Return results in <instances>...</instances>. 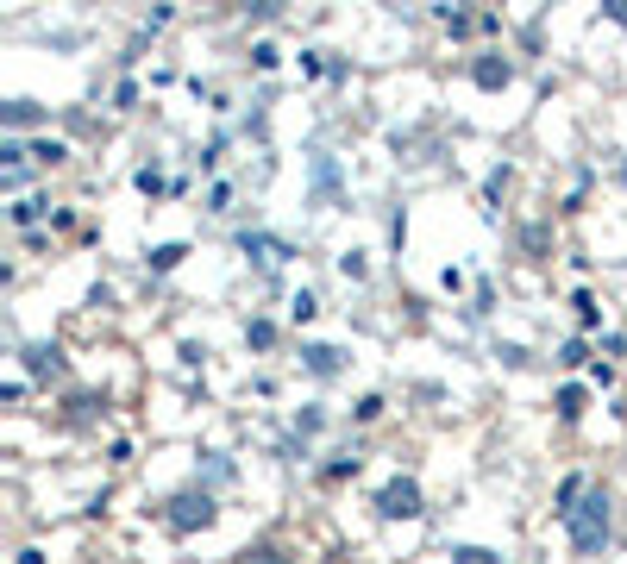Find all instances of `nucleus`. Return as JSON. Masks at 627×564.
Instances as JSON below:
<instances>
[{
  "label": "nucleus",
  "mask_w": 627,
  "mask_h": 564,
  "mask_svg": "<svg viewBox=\"0 0 627 564\" xmlns=\"http://www.w3.org/2000/svg\"><path fill=\"white\" fill-rule=\"evenodd\" d=\"M609 533H615L609 489H602V483H590L584 496H577V508L565 514V539H571V552H577V558H596L602 546H609Z\"/></svg>",
  "instance_id": "1"
},
{
  "label": "nucleus",
  "mask_w": 627,
  "mask_h": 564,
  "mask_svg": "<svg viewBox=\"0 0 627 564\" xmlns=\"http://www.w3.org/2000/svg\"><path fill=\"white\" fill-rule=\"evenodd\" d=\"M164 521H170V533H201V527H214V521H220L214 489H182V496H170V502H164Z\"/></svg>",
  "instance_id": "2"
},
{
  "label": "nucleus",
  "mask_w": 627,
  "mask_h": 564,
  "mask_svg": "<svg viewBox=\"0 0 627 564\" xmlns=\"http://www.w3.org/2000/svg\"><path fill=\"white\" fill-rule=\"evenodd\" d=\"M377 514H383V521H414V514H427L421 483H414V477H389L377 489Z\"/></svg>",
  "instance_id": "3"
},
{
  "label": "nucleus",
  "mask_w": 627,
  "mask_h": 564,
  "mask_svg": "<svg viewBox=\"0 0 627 564\" xmlns=\"http://www.w3.org/2000/svg\"><path fill=\"white\" fill-rule=\"evenodd\" d=\"M301 370H308V376H320V383H333V376L345 370V351H339V345H320V339H308V345H301Z\"/></svg>",
  "instance_id": "4"
},
{
  "label": "nucleus",
  "mask_w": 627,
  "mask_h": 564,
  "mask_svg": "<svg viewBox=\"0 0 627 564\" xmlns=\"http://www.w3.org/2000/svg\"><path fill=\"white\" fill-rule=\"evenodd\" d=\"M471 82L496 94V88H508V82H515V63H508L502 51H483V57H471Z\"/></svg>",
  "instance_id": "5"
},
{
  "label": "nucleus",
  "mask_w": 627,
  "mask_h": 564,
  "mask_svg": "<svg viewBox=\"0 0 627 564\" xmlns=\"http://www.w3.org/2000/svg\"><path fill=\"white\" fill-rule=\"evenodd\" d=\"M239 251H245V257H258V264H283V257H295V245L270 239V232H245V239H239Z\"/></svg>",
  "instance_id": "6"
},
{
  "label": "nucleus",
  "mask_w": 627,
  "mask_h": 564,
  "mask_svg": "<svg viewBox=\"0 0 627 564\" xmlns=\"http://www.w3.org/2000/svg\"><path fill=\"white\" fill-rule=\"evenodd\" d=\"M44 120H51V113H44L38 101H7L0 107V126L7 132H26V126H44Z\"/></svg>",
  "instance_id": "7"
},
{
  "label": "nucleus",
  "mask_w": 627,
  "mask_h": 564,
  "mask_svg": "<svg viewBox=\"0 0 627 564\" xmlns=\"http://www.w3.org/2000/svg\"><path fill=\"white\" fill-rule=\"evenodd\" d=\"M333 195H339V163H333L327 151H314V201L333 207Z\"/></svg>",
  "instance_id": "8"
},
{
  "label": "nucleus",
  "mask_w": 627,
  "mask_h": 564,
  "mask_svg": "<svg viewBox=\"0 0 627 564\" xmlns=\"http://www.w3.org/2000/svg\"><path fill=\"white\" fill-rule=\"evenodd\" d=\"M26 370L32 376H63V345H26Z\"/></svg>",
  "instance_id": "9"
},
{
  "label": "nucleus",
  "mask_w": 627,
  "mask_h": 564,
  "mask_svg": "<svg viewBox=\"0 0 627 564\" xmlns=\"http://www.w3.org/2000/svg\"><path fill=\"white\" fill-rule=\"evenodd\" d=\"M433 19H439L452 38H471V32H477V13H464V7H433Z\"/></svg>",
  "instance_id": "10"
},
{
  "label": "nucleus",
  "mask_w": 627,
  "mask_h": 564,
  "mask_svg": "<svg viewBox=\"0 0 627 564\" xmlns=\"http://www.w3.org/2000/svg\"><path fill=\"white\" fill-rule=\"evenodd\" d=\"M552 408H559V420H577L584 414V383H565L559 395H552Z\"/></svg>",
  "instance_id": "11"
},
{
  "label": "nucleus",
  "mask_w": 627,
  "mask_h": 564,
  "mask_svg": "<svg viewBox=\"0 0 627 564\" xmlns=\"http://www.w3.org/2000/svg\"><path fill=\"white\" fill-rule=\"evenodd\" d=\"M44 214H51L44 201H13V207H7V220H13V226H38Z\"/></svg>",
  "instance_id": "12"
},
{
  "label": "nucleus",
  "mask_w": 627,
  "mask_h": 564,
  "mask_svg": "<svg viewBox=\"0 0 627 564\" xmlns=\"http://www.w3.org/2000/svg\"><path fill=\"white\" fill-rule=\"evenodd\" d=\"M32 157L44 163V170H57V163L69 157V145H63V138H38V145H32Z\"/></svg>",
  "instance_id": "13"
},
{
  "label": "nucleus",
  "mask_w": 627,
  "mask_h": 564,
  "mask_svg": "<svg viewBox=\"0 0 627 564\" xmlns=\"http://www.w3.org/2000/svg\"><path fill=\"white\" fill-rule=\"evenodd\" d=\"M314 314H320V295H314V289H301V295L289 301V320H295V326H308Z\"/></svg>",
  "instance_id": "14"
},
{
  "label": "nucleus",
  "mask_w": 627,
  "mask_h": 564,
  "mask_svg": "<svg viewBox=\"0 0 627 564\" xmlns=\"http://www.w3.org/2000/svg\"><path fill=\"white\" fill-rule=\"evenodd\" d=\"M182 257H189V245H157V251H151V270L164 276V270H176V264H182Z\"/></svg>",
  "instance_id": "15"
},
{
  "label": "nucleus",
  "mask_w": 627,
  "mask_h": 564,
  "mask_svg": "<svg viewBox=\"0 0 627 564\" xmlns=\"http://www.w3.org/2000/svg\"><path fill=\"white\" fill-rule=\"evenodd\" d=\"M452 564H502V552H490V546H452Z\"/></svg>",
  "instance_id": "16"
},
{
  "label": "nucleus",
  "mask_w": 627,
  "mask_h": 564,
  "mask_svg": "<svg viewBox=\"0 0 627 564\" xmlns=\"http://www.w3.org/2000/svg\"><path fill=\"white\" fill-rule=\"evenodd\" d=\"M245 345H251V351H270V345H276V326H270V320H251V326H245Z\"/></svg>",
  "instance_id": "17"
},
{
  "label": "nucleus",
  "mask_w": 627,
  "mask_h": 564,
  "mask_svg": "<svg viewBox=\"0 0 627 564\" xmlns=\"http://www.w3.org/2000/svg\"><path fill=\"white\" fill-rule=\"evenodd\" d=\"M132 182H138V195H164V170H157V163H145Z\"/></svg>",
  "instance_id": "18"
},
{
  "label": "nucleus",
  "mask_w": 627,
  "mask_h": 564,
  "mask_svg": "<svg viewBox=\"0 0 627 564\" xmlns=\"http://www.w3.org/2000/svg\"><path fill=\"white\" fill-rule=\"evenodd\" d=\"M239 564H283V552H276L270 539H264V546H245V552H239Z\"/></svg>",
  "instance_id": "19"
},
{
  "label": "nucleus",
  "mask_w": 627,
  "mask_h": 564,
  "mask_svg": "<svg viewBox=\"0 0 627 564\" xmlns=\"http://www.w3.org/2000/svg\"><path fill=\"white\" fill-rule=\"evenodd\" d=\"M320 477H327V483H345V477H358V458H352V452H345V458H333L327 470H320Z\"/></svg>",
  "instance_id": "20"
},
{
  "label": "nucleus",
  "mask_w": 627,
  "mask_h": 564,
  "mask_svg": "<svg viewBox=\"0 0 627 564\" xmlns=\"http://www.w3.org/2000/svg\"><path fill=\"white\" fill-rule=\"evenodd\" d=\"M276 63H283V51H276L270 38H264V44H251V69H276Z\"/></svg>",
  "instance_id": "21"
},
{
  "label": "nucleus",
  "mask_w": 627,
  "mask_h": 564,
  "mask_svg": "<svg viewBox=\"0 0 627 564\" xmlns=\"http://www.w3.org/2000/svg\"><path fill=\"white\" fill-rule=\"evenodd\" d=\"M364 270H370L364 251H345V257H339V276H345V282H364Z\"/></svg>",
  "instance_id": "22"
},
{
  "label": "nucleus",
  "mask_w": 627,
  "mask_h": 564,
  "mask_svg": "<svg viewBox=\"0 0 627 564\" xmlns=\"http://www.w3.org/2000/svg\"><path fill=\"white\" fill-rule=\"evenodd\" d=\"M584 358H590V345H584V339H565V345H559V364H565V370H577Z\"/></svg>",
  "instance_id": "23"
},
{
  "label": "nucleus",
  "mask_w": 627,
  "mask_h": 564,
  "mask_svg": "<svg viewBox=\"0 0 627 564\" xmlns=\"http://www.w3.org/2000/svg\"><path fill=\"white\" fill-rule=\"evenodd\" d=\"M383 414V395H358V408H352V420H364V427H370V420H377Z\"/></svg>",
  "instance_id": "24"
},
{
  "label": "nucleus",
  "mask_w": 627,
  "mask_h": 564,
  "mask_svg": "<svg viewBox=\"0 0 627 564\" xmlns=\"http://www.w3.org/2000/svg\"><path fill=\"white\" fill-rule=\"evenodd\" d=\"M320 420H327L320 408H301V414H295V433H301V439H308V433H320Z\"/></svg>",
  "instance_id": "25"
},
{
  "label": "nucleus",
  "mask_w": 627,
  "mask_h": 564,
  "mask_svg": "<svg viewBox=\"0 0 627 564\" xmlns=\"http://www.w3.org/2000/svg\"><path fill=\"white\" fill-rule=\"evenodd\" d=\"M226 201H232V188H226V182L207 188V214H226Z\"/></svg>",
  "instance_id": "26"
},
{
  "label": "nucleus",
  "mask_w": 627,
  "mask_h": 564,
  "mask_svg": "<svg viewBox=\"0 0 627 564\" xmlns=\"http://www.w3.org/2000/svg\"><path fill=\"white\" fill-rule=\"evenodd\" d=\"M496 358H502L508 370H521V364H527V345H496Z\"/></svg>",
  "instance_id": "27"
},
{
  "label": "nucleus",
  "mask_w": 627,
  "mask_h": 564,
  "mask_svg": "<svg viewBox=\"0 0 627 564\" xmlns=\"http://www.w3.org/2000/svg\"><path fill=\"white\" fill-rule=\"evenodd\" d=\"M571 308H577V320H584V326H596V301L590 295H571Z\"/></svg>",
  "instance_id": "28"
},
{
  "label": "nucleus",
  "mask_w": 627,
  "mask_h": 564,
  "mask_svg": "<svg viewBox=\"0 0 627 564\" xmlns=\"http://www.w3.org/2000/svg\"><path fill=\"white\" fill-rule=\"evenodd\" d=\"M602 13H609L615 26H627V0H609V7H602Z\"/></svg>",
  "instance_id": "29"
},
{
  "label": "nucleus",
  "mask_w": 627,
  "mask_h": 564,
  "mask_svg": "<svg viewBox=\"0 0 627 564\" xmlns=\"http://www.w3.org/2000/svg\"><path fill=\"white\" fill-rule=\"evenodd\" d=\"M19 564H44V552H38V546H26V552H19Z\"/></svg>",
  "instance_id": "30"
},
{
  "label": "nucleus",
  "mask_w": 627,
  "mask_h": 564,
  "mask_svg": "<svg viewBox=\"0 0 627 564\" xmlns=\"http://www.w3.org/2000/svg\"><path fill=\"white\" fill-rule=\"evenodd\" d=\"M621 182H627V163H621Z\"/></svg>",
  "instance_id": "31"
}]
</instances>
